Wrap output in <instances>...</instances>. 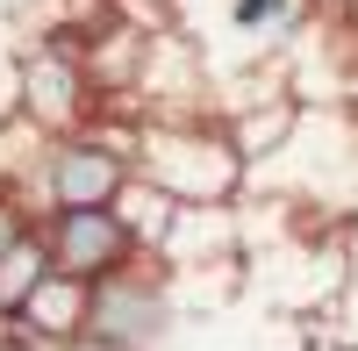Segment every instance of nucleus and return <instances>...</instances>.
Masks as SVG:
<instances>
[{
  "instance_id": "1",
  "label": "nucleus",
  "mask_w": 358,
  "mask_h": 351,
  "mask_svg": "<svg viewBox=\"0 0 358 351\" xmlns=\"http://www.w3.org/2000/svg\"><path fill=\"white\" fill-rule=\"evenodd\" d=\"M136 180L165 187L179 208H236L251 194V165L222 115H136Z\"/></svg>"
},
{
  "instance_id": "2",
  "label": "nucleus",
  "mask_w": 358,
  "mask_h": 351,
  "mask_svg": "<svg viewBox=\"0 0 358 351\" xmlns=\"http://www.w3.org/2000/svg\"><path fill=\"white\" fill-rule=\"evenodd\" d=\"M136 180V115H101L94 129L50 136L36 172L22 180V201L43 215L57 208H115Z\"/></svg>"
},
{
  "instance_id": "3",
  "label": "nucleus",
  "mask_w": 358,
  "mask_h": 351,
  "mask_svg": "<svg viewBox=\"0 0 358 351\" xmlns=\"http://www.w3.org/2000/svg\"><path fill=\"white\" fill-rule=\"evenodd\" d=\"M101 115L108 108H101L94 72L79 57V36L72 29H43L15 57V122H29L36 136H72V129H94Z\"/></svg>"
},
{
  "instance_id": "4",
  "label": "nucleus",
  "mask_w": 358,
  "mask_h": 351,
  "mask_svg": "<svg viewBox=\"0 0 358 351\" xmlns=\"http://www.w3.org/2000/svg\"><path fill=\"white\" fill-rule=\"evenodd\" d=\"M179 323V280L158 258L108 273L94 287V315H86V344L94 351H158Z\"/></svg>"
},
{
  "instance_id": "5",
  "label": "nucleus",
  "mask_w": 358,
  "mask_h": 351,
  "mask_svg": "<svg viewBox=\"0 0 358 351\" xmlns=\"http://www.w3.org/2000/svg\"><path fill=\"white\" fill-rule=\"evenodd\" d=\"M36 229H43L50 266L72 273V280H86V287H101L108 273H122V266L143 258L136 237H129V222H122V208H57Z\"/></svg>"
},
{
  "instance_id": "6",
  "label": "nucleus",
  "mask_w": 358,
  "mask_h": 351,
  "mask_svg": "<svg viewBox=\"0 0 358 351\" xmlns=\"http://www.w3.org/2000/svg\"><path fill=\"white\" fill-rule=\"evenodd\" d=\"M244 258V201L236 208H179L172 237L158 251V266L179 280V273H208V266H236Z\"/></svg>"
},
{
  "instance_id": "7",
  "label": "nucleus",
  "mask_w": 358,
  "mask_h": 351,
  "mask_svg": "<svg viewBox=\"0 0 358 351\" xmlns=\"http://www.w3.org/2000/svg\"><path fill=\"white\" fill-rule=\"evenodd\" d=\"M86 315H94V287L72 280V273H50L36 294H29L15 315H0L22 344H86Z\"/></svg>"
},
{
  "instance_id": "8",
  "label": "nucleus",
  "mask_w": 358,
  "mask_h": 351,
  "mask_svg": "<svg viewBox=\"0 0 358 351\" xmlns=\"http://www.w3.org/2000/svg\"><path fill=\"white\" fill-rule=\"evenodd\" d=\"M115 208H122V222H129V237H136V251H143V258H158V251H165L172 222H179V201H172L165 187H151V180H129V194L115 201Z\"/></svg>"
},
{
  "instance_id": "9",
  "label": "nucleus",
  "mask_w": 358,
  "mask_h": 351,
  "mask_svg": "<svg viewBox=\"0 0 358 351\" xmlns=\"http://www.w3.org/2000/svg\"><path fill=\"white\" fill-rule=\"evenodd\" d=\"M50 273H57V266H50V251H43V229H36V237H29V244L8 258V266H0V315H15V308L36 294Z\"/></svg>"
},
{
  "instance_id": "10",
  "label": "nucleus",
  "mask_w": 358,
  "mask_h": 351,
  "mask_svg": "<svg viewBox=\"0 0 358 351\" xmlns=\"http://www.w3.org/2000/svg\"><path fill=\"white\" fill-rule=\"evenodd\" d=\"M29 237H36V208H29L15 187H0V266H8Z\"/></svg>"
},
{
  "instance_id": "11",
  "label": "nucleus",
  "mask_w": 358,
  "mask_h": 351,
  "mask_svg": "<svg viewBox=\"0 0 358 351\" xmlns=\"http://www.w3.org/2000/svg\"><path fill=\"white\" fill-rule=\"evenodd\" d=\"M22 351H43V344H22ZM50 351H94V344H50Z\"/></svg>"
}]
</instances>
